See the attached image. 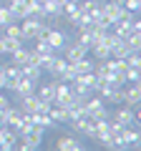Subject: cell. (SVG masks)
Wrapping results in <instances>:
<instances>
[{"label":"cell","instance_id":"6da1fadb","mask_svg":"<svg viewBox=\"0 0 141 151\" xmlns=\"http://www.w3.org/2000/svg\"><path fill=\"white\" fill-rule=\"evenodd\" d=\"M114 121H116L119 126H131V124H139V121H141V108H139V106H136V108H131V106H121V108H116Z\"/></svg>","mask_w":141,"mask_h":151},{"label":"cell","instance_id":"4fadbf2b","mask_svg":"<svg viewBox=\"0 0 141 151\" xmlns=\"http://www.w3.org/2000/svg\"><path fill=\"white\" fill-rule=\"evenodd\" d=\"M23 108H13V106H8L5 108V113H3V116H5V124L8 126H13V129H18V124H20V119H23Z\"/></svg>","mask_w":141,"mask_h":151},{"label":"cell","instance_id":"5b68a950","mask_svg":"<svg viewBox=\"0 0 141 151\" xmlns=\"http://www.w3.org/2000/svg\"><path fill=\"white\" fill-rule=\"evenodd\" d=\"M20 108L25 113H38V111H48L50 103L48 101H40L38 93H30V96H23V106Z\"/></svg>","mask_w":141,"mask_h":151},{"label":"cell","instance_id":"7a4b0ae2","mask_svg":"<svg viewBox=\"0 0 141 151\" xmlns=\"http://www.w3.org/2000/svg\"><path fill=\"white\" fill-rule=\"evenodd\" d=\"M98 10H101V15H103V18H109V23H111V25H114V23L119 20V18L129 15V10H126V8L121 5V0H111V3H103V5L98 8Z\"/></svg>","mask_w":141,"mask_h":151},{"label":"cell","instance_id":"4dcf8cb0","mask_svg":"<svg viewBox=\"0 0 141 151\" xmlns=\"http://www.w3.org/2000/svg\"><path fill=\"white\" fill-rule=\"evenodd\" d=\"M3 86H5V81H3V70H0V88H3Z\"/></svg>","mask_w":141,"mask_h":151},{"label":"cell","instance_id":"f1b7e54d","mask_svg":"<svg viewBox=\"0 0 141 151\" xmlns=\"http://www.w3.org/2000/svg\"><path fill=\"white\" fill-rule=\"evenodd\" d=\"M121 5H124L129 13H139L141 10V0H121Z\"/></svg>","mask_w":141,"mask_h":151},{"label":"cell","instance_id":"5bb4252c","mask_svg":"<svg viewBox=\"0 0 141 151\" xmlns=\"http://www.w3.org/2000/svg\"><path fill=\"white\" fill-rule=\"evenodd\" d=\"M35 88H38V83H35V81H30V78H20V81H18V86H15V93L23 98V96L35 93Z\"/></svg>","mask_w":141,"mask_h":151},{"label":"cell","instance_id":"ba28073f","mask_svg":"<svg viewBox=\"0 0 141 151\" xmlns=\"http://www.w3.org/2000/svg\"><path fill=\"white\" fill-rule=\"evenodd\" d=\"M55 149H58V151H81L83 144L73 134H65V136H60V139L55 141Z\"/></svg>","mask_w":141,"mask_h":151},{"label":"cell","instance_id":"30bf717a","mask_svg":"<svg viewBox=\"0 0 141 151\" xmlns=\"http://www.w3.org/2000/svg\"><path fill=\"white\" fill-rule=\"evenodd\" d=\"M45 113L53 119V124H68V108L60 106V103H50V108Z\"/></svg>","mask_w":141,"mask_h":151},{"label":"cell","instance_id":"7402d4cb","mask_svg":"<svg viewBox=\"0 0 141 151\" xmlns=\"http://www.w3.org/2000/svg\"><path fill=\"white\" fill-rule=\"evenodd\" d=\"M33 50H38V53H43V55H53V53H55V50L48 45V40H45L43 35L35 38V48H33Z\"/></svg>","mask_w":141,"mask_h":151},{"label":"cell","instance_id":"9c48e42d","mask_svg":"<svg viewBox=\"0 0 141 151\" xmlns=\"http://www.w3.org/2000/svg\"><path fill=\"white\" fill-rule=\"evenodd\" d=\"M124 106H131V108H136V106H141V86L139 83H134L131 88H126L124 91Z\"/></svg>","mask_w":141,"mask_h":151},{"label":"cell","instance_id":"ac0fdd59","mask_svg":"<svg viewBox=\"0 0 141 151\" xmlns=\"http://www.w3.org/2000/svg\"><path fill=\"white\" fill-rule=\"evenodd\" d=\"M124 40L131 50H141V30H131L129 35H124Z\"/></svg>","mask_w":141,"mask_h":151},{"label":"cell","instance_id":"f546056e","mask_svg":"<svg viewBox=\"0 0 141 151\" xmlns=\"http://www.w3.org/2000/svg\"><path fill=\"white\" fill-rule=\"evenodd\" d=\"M0 53H5V35H0Z\"/></svg>","mask_w":141,"mask_h":151},{"label":"cell","instance_id":"cb8c5ba5","mask_svg":"<svg viewBox=\"0 0 141 151\" xmlns=\"http://www.w3.org/2000/svg\"><path fill=\"white\" fill-rule=\"evenodd\" d=\"M126 65H134V68H141V50H129V55H126Z\"/></svg>","mask_w":141,"mask_h":151},{"label":"cell","instance_id":"4316f807","mask_svg":"<svg viewBox=\"0 0 141 151\" xmlns=\"http://www.w3.org/2000/svg\"><path fill=\"white\" fill-rule=\"evenodd\" d=\"M10 20H15V18H13V13H10V10H8V5H0V28L8 25Z\"/></svg>","mask_w":141,"mask_h":151},{"label":"cell","instance_id":"9a60e30c","mask_svg":"<svg viewBox=\"0 0 141 151\" xmlns=\"http://www.w3.org/2000/svg\"><path fill=\"white\" fill-rule=\"evenodd\" d=\"M65 65H68V60H65V58H58V55H53V58H50V63L45 65V70H48L50 76H55V78H58V76L63 73Z\"/></svg>","mask_w":141,"mask_h":151},{"label":"cell","instance_id":"83f0119b","mask_svg":"<svg viewBox=\"0 0 141 151\" xmlns=\"http://www.w3.org/2000/svg\"><path fill=\"white\" fill-rule=\"evenodd\" d=\"M139 78H141V68H134V65H129V68H126V81L139 83Z\"/></svg>","mask_w":141,"mask_h":151},{"label":"cell","instance_id":"d6a6232c","mask_svg":"<svg viewBox=\"0 0 141 151\" xmlns=\"http://www.w3.org/2000/svg\"><path fill=\"white\" fill-rule=\"evenodd\" d=\"M3 3H5V0H0V5H3Z\"/></svg>","mask_w":141,"mask_h":151},{"label":"cell","instance_id":"1f68e13d","mask_svg":"<svg viewBox=\"0 0 141 151\" xmlns=\"http://www.w3.org/2000/svg\"><path fill=\"white\" fill-rule=\"evenodd\" d=\"M5 3H15V0H5Z\"/></svg>","mask_w":141,"mask_h":151},{"label":"cell","instance_id":"3957f363","mask_svg":"<svg viewBox=\"0 0 141 151\" xmlns=\"http://www.w3.org/2000/svg\"><path fill=\"white\" fill-rule=\"evenodd\" d=\"M43 30H45V25L38 20V18H23V20H20V35H23V40H28V38H38Z\"/></svg>","mask_w":141,"mask_h":151},{"label":"cell","instance_id":"8992f818","mask_svg":"<svg viewBox=\"0 0 141 151\" xmlns=\"http://www.w3.org/2000/svg\"><path fill=\"white\" fill-rule=\"evenodd\" d=\"M18 131L13 129V126H3V131H0V149L3 151H13L18 146Z\"/></svg>","mask_w":141,"mask_h":151},{"label":"cell","instance_id":"d6986e66","mask_svg":"<svg viewBox=\"0 0 141 151\" xmlns=\"http://www.w3.org/2000/svg\"><path fill=\"white\" fill-rule=\"evenodd\" d=\"M73 68H76V73H91L93 68H96V63H93L91 58H81V60H76V63H73Z\"/></svg>","mask_w":141,"mask_h":151},{"label":"cell","instance_id":"d4e9b609","mask_svg":"<svg viewBox=\"0 0 141 151\" xmlns=\"http://www.w3.org/2000/svg\"><path fill=\"white\" fill-rule=\"evenodd\" d=\"M76 68H73V63H68V65H65V68H63V73H60L58 76V81H65V83H70V81H73V78H76Z\"/></svg>","mask_w":141,"mask_h":151},{"label":"cell","instance_id":"2e32d148","mask_svg":"<svg viewBox=\"0 0 141 151\" xmlns=\"http://www.w3.org/2000/svg\"><path fill=\"white\" fill-rule=\"evenodd\" d=\"M38 98H40V101H48V103H53V101H55V81H53V83H45V86H40Z\"/></svg>","mask_w":141,"mask_h":151},{"label":"cell","instance_id":"277c9868","mask_svg":"<svg viewBox=\"0 0 141 151\" xmlns=\"http://www.w3.org/2000/svg\"><path fill=\"white\" fill-rule=\"evenodd\" d=\"M20 78H23L20 65H15V63L3 65V81H5V86H3V88H8V91H15V86H18V81H20Z\"/></svg>","mask_w":141,"mask_h":151},{"label":"cell","instance_id":"ffe728a7","mask_svg":"<svg viewBox=\"0 0 141 151\" xmlns=\"http://www.w3.org/2000/svg\"><path fill=\"white\" fill-rule=\"evenodd\" d=\"M73 81H78V83H83V86H88L91 91H96V76H93V70L91 73H78Z\"/></svg>","mask_w":141,"mask_h":151},{"label":"cell","instance_id":"836d02e7","mask_svg":"<svg viewBox=\"0 0 141 151\" xmlns=\"http://www.w3.org/2000/svg\"><path fill=\"white\" fill-rule=\"evenodd\" d=\"M0 70H3V63H0Z\"/></svg>","mask_w":141,"mask_h":151},{"label":"cell","instance_id":"484cf974","mask_svg":"<svg viewBox=\"0 0 141 151\" xmlns=\"http://www.w3.org/2000/svg\"><path fill=\"white\" fill-rule=\"evenodd\" d=\"M20 43H23L20 38H8V35H5V55H10V53H15V50L20 48Z\"/></svg>","mask_w":141,"mask_h":151},{"label":"cell","instance_id":"44dd1931","mask_svg":"<svg viewBox=\"0 0 141 151\" xmlns=\"http://www.w3.org/2000/svg\"><path fill=\"white\" fill-rule=\"evenodd\" d=\"M88 50H93V58L96 60H103V58H111L109 55V45H103V43H93Z\"/></svg>","mask_w":141,"mask_h":151},{"label":"cell","instance_id":"603a6c76","mask_svg":"<svg viewBox=\"0 0 141 151\" xmlns=\"http://www.w3.org/2000/svg\"><path fill=\"white\" fill-rule=\"evenodd\" d=\"M98 8H101V5H98V0H86L83 5L78 3V10H81V13H86V15H96V13H98Z\"/></svg>","mask_w":141,"mask_h":151},{"label":"cell","instance_id":"52a82bcc","mask_svg":"<svg viewBox=\"0 0 141 151\" xmlns=\"http://www.w3.org/2000/svg\"><path fill=\"white\" fill-rule=\"evenodd\" d=\"M40 35H43L45 40H48V45H50L53 50L63 48V43H65V33H63V30H55V28H45V30L40 33Z\"/></svg>","mask_w":141,"mask_h":151},{"label":"cell","instance_id":"7c38bea8","mask_svg":"<svg viewBox=\"0 0 141 151\" xmlns=\"http://www.w3.org/2000/svg\"><path fill=\"white\" fill-rule=\"evenodd\" d=\"M86 55H88V48H86V45H81V43H76V45H70V48H68L65 60H68V63H76V60L86 58Z\"/></svg>","mask_w":141,"mask_h":151},{"label":"cell","instance_id":"8fae6325","mask_svg":"<svg viewBox=\"0 0 141 151\" xmlns=\"http://www.w3.org/2000/svg\"><path fill=\"white\" fill-rule=\"evenodd\" d=\"M20 73H23V78H30V81L38 83L40 76H43V68L35 65V63H25V65H20Z\"/></svg>","mask_w":141,"mask_h":151},{"label":"cell","instance_id":"e0dca14e","mask_svg":"<svg viewBox=\"0 0 141 151\" xmlns=\"http://www.w3.org/2000/svg\"><path fill=\"white\" fill-rule=\"evenodd\" d=\"M10 58H13V63H15V65H25V63H30V50H25L20 45L15 53H10Z\"/></svg>","mask_w":141,"mask_h":151}]
</instances>
